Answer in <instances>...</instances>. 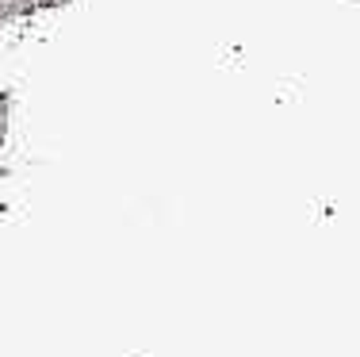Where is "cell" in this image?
I'll list each match as a JSON object with an SVG mask.
<instances>
[{"label": "cell", "instance_id": "1", "mask_svg": "<svg viewBox=\"0 0 360 357\" xmlns=\"http://www.w3.org/2000/svg\"><path fill=\"white\" fill-rule=\"evenodd\" d=\"M8 123H12V96L0 92V142H4V134H8Z\"/></svg>", "mask_w": 360, "mask_h": 357}, {"label": "cell", "instance_id": "2", "mask_svg": "<svg viewBox=\"0 0 360 357\" xmlns=\"http://www.w3.org/2000/svg\"><path fill=\"white\" fill-rule=\"evenodd\" d=\"M23 8H27V15H31V12H39V8H54V4H50V0H23Z\"/></svg>", "mask_w": 360, "mask_h": 357}, {"label": "cell", "instance_id": "3", "mask_svg": "<svg viewBox=\"0 0 360 357\" xmlns=\"http://www.w3.org/2000/svg\"><path fill=\"white\" fill-rule=\"evenodd\" d=\"M50 4H54V8H65V4H70V0H50Z\"/></svg>", "mask_w": 360, "mask_h": 357}]
</instances>
